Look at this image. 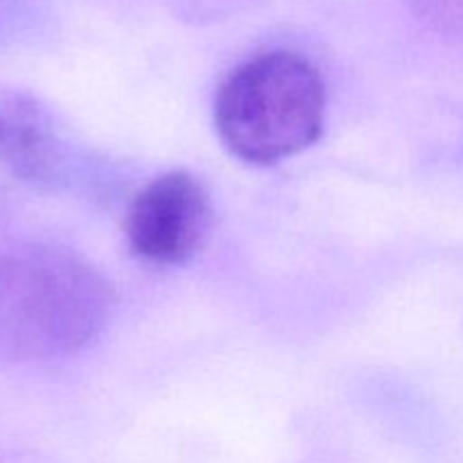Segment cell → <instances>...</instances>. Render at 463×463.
Here are the masks:
<instances>
[{"label": "cell", "instance_id": "6da1fadb", "mask_svg": "<svg viewBox=\"0 0 463 463\" xmlns=\"http://www.w3.org/2000/svg\"><path fill=\"white\" fill-rule=\"evenodd\" d=\"M113 289L80 253L45 242L0 249V362L66 360L111 319Z\"/></svg>", "mask_w": 463, "mask_h": 463}, {"label": "cell", "instance_id": "277c9868", "mask_svg": "<svg viewBox=\"0 0 463 463\" xmlns=\"http://www.w3.org/2000/svg\"><path fill=\"white\" fill-rule=\"evenodd\" d=\"M89 156L61 131L52 113L25 93H0V167L39 190L86 184Z\"/></svg>", "mask_w": 463, "mask_h": 463}, {"label": "cell", "instance_id": "3957f363", "mask_svg": "<svg viewBox=\"0 0 463 463\" xmlns=\"http://www.w3.org/2000/svg\"><path fill=\"white\" fill-rule=\"evenodd\" d=\"M211 222V197L202 181L185 170H172L149 181L131 199L125 235L140 260L175 267L202 249Z\"/></svg>", "mask_w": 463, "mask_h": 463}, {"label": "cell", "instance_id": "8992f818", "mask_svg": "<svg viewBox=\"0 0 463 463\" xmlns=\"http://www.w3.org/2000/svg\"><path fill=\"white\" fill-rule=\"evenodd\" d=\"M407 5L430 27L463 39V0H407Z\"/></svg>", "mask_w": 463, "mask_h": 463}, {"label": "cell", "instance_id": "5b68a950", "mask_svg": "<svg viewBox=\"0 0 463 463\" xmlns=\"http://www.w3.org/2000/svg\"><path fill=\"white\" fill-rule=\"evenodd\" d=\"M39 25L30 0H0V48L21 43Z\"/></svg>", "mask_w": 463, "mask_h": 463}, {"label": "cell", "instance_id": "7a4b0ae2", "mask_svg": "<svg viewBox=\"0 0 463 463\" xmlns=\"http://www.w3.org/2000/svg\"><path fill=\"white\" fill-rule=\"evenodd\" d=\"M213 120L231 156L249 165H276L324 134L326 81L297 52L256 54L222 81Z\"/></svg>", "mask_w": 463, "mask_h": 463}]
</instances>
